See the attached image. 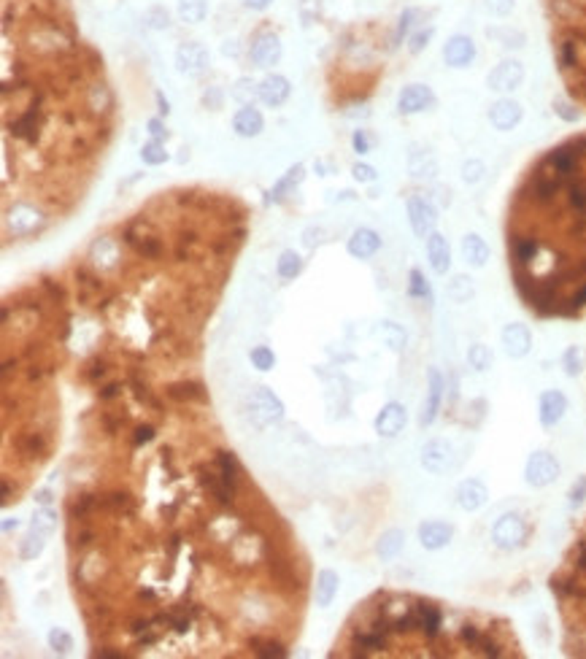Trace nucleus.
Masks as SVG:
<instances>
[{"instance_id":"nucleus-1","label":"nucleus","mask_w":586,"mask_h":659,"mask_svg":"<svg viewBox=\"0 0 586 659\" xmlns=\"http://www.w3.org/2000/svg\"><path fill=\"white\" fill-rule=\"evenodd\" d=\"M513 287L535 317L586 314V133L551 147L516 184L508 208Z\"/></svg>"},{"instance_id":"nucleus-2","label":"nucleus","mask_w":586,"mask_h":659,"mask_svg":"<svg viewBox=\"0 0 586 659\" xmlns=\"http://www.w3.org/2000/svg\"><path fill=\"white\" fill-rule=\"evenodd\" d=\"M549 584L564 610L567 649L586 657V530Z\"/></svg>"},{"instance_id":"nucleus-3","label":"nucleus","mask_w":586,"mask_h":659,"mask_svg":"<svg viewBox=\"0 0 586 659\" xmlns=\"http://www.w3.org/2000/svg\"><path fill=\"white\" fill-rule=\"evenodd\" d=\"M560 478V462H557V457L554 454H549V451H535V454H530V460H527V465H524V481L530 484V487H549V484H554Z\"/></svg>"},{"instance_id":"nucleus-4","label":"nucleus","mask_w":586,"mask_h":659,"mask_svg":"<svg viewBox=\"0 0 586 659\" xmlns=\"http://www.w3.org/2000/svg\"><path fill=\"white\" fill-rule=\"evenodd\" d=\"M524 537H527V524H524V519H521L519 513H505V516H500V519L494 522V527H492V540H494V546H500V549H505V551L519 549V546L524 543Z\"/></svg>"},{"instance_id":"nucleus-5","label":"nucleus","mask_w":586,"mask_h":659,"mask_svg":"<svg viewBox=\"0 0 586 659\" xmlns=\"http://www.w3.org/2000/svg\"><path fill=\"white\" fill-rule=\"evenodd\" d=\"M251 419L257 427H268L273 422H278L284 416V406L281 400L268 390V387H260V390L251 394Z\"/></svg>"},{"instance_id":"nucleus-6","label":"nucleus","mask_w":586,"mask_h":659,"mask_svg":"<svg viewBox=\"0 0 586 659\" xmlns=\"http://www.w3.org/2000/svg\"><path fill=\"white\" fill-rule=\"evenodd\" d=\"M208 62H211L208 49L200 41H187V44H181L176 49V68H178V74L197 76L208 68Z\"/></svg>"},{"instance_id":"nucleus-7","label":"nucleus","mask_w":586,"mask_h":659,"mask_svg":"<svg viewBox=\"0 0 586 659\" xmlns=\"http://www.w3.org/2000/svg\"><path fill=\"white\" fill-rule=\"evenodd\" d=\"M521 81H524V65L519 60H503L489 74V90H494V92H513L516 87H521Z\"/></svg>"},{"instance_id":"nucleus-8","label":"nucleus","mask_w":586,"mask_h":659,"mask_svg":"<svg viewBox=\"0 0 586 659\" xmlns=\"http://www.w3.org/2000/svg\"><path fill=\"white\" fill-rule=\"evenodd\" d=\"M249 57L257 68H270L281 60V41L276 33H260L249 49Z\"/></svg>"},{"instance_id":"nucleus-9","label":"nucleus","mask_w":586,"mask_h":659,"mask_svg":"<svg viewBox=\"0 0 586 659\" xmlns=\"http://www.w3.org/2000/svg\"><path fill=\"white\" fill-rule=\"evenodd\" d=\"M408 219H411V227L419 238H430L435 233V208L424 200V197H411L408 200Z\"/></svg>"},{"instance_id":"nucleus-10","label":"nucleus","mask_w":586,"mask_h":659,"mask_svg":"<svg viewBox=\"0 0 586 659\" xmlns=\"http://www.w3.org/2000/svg\"><path fill=\"white\" fill-rule=\"evenodd\" d=\"M433 106H435V95L427 84H408L397 98V108L403 114H419V111H427Z\"/></svg>"},{"instance_id":"nucleus-11","label":"nucleus","mask_w":586,"mask_h":659,"mask_svg":"<svg viewBox=\"0 0 586 659\" xmlns=\"http://www.w3.org/2000/svg\"><path fill=\"white\" fill-rule=\"evenodd\" d=\"M503 349H505V354L513 357V360L527 357L530 349H533V333H530V327H527V324H519V322L508 324V327L503 330Z\"/></svg>"},{"instance_id":"nucleus-12","label":"nucleus","mask_w":586,"mask_h":659,"mask_svg":"<svg viewBox=\"0 0 586 659\" xmlns=\"http://www.w3.org/2000/svg\"><path fill=\"white\" fill-rule=\"evenodd\" d=\"M443 60L451 68H464L476 60V44L470 35H451L443 47Z\"/></svg>"},{"instance_id":"nucleus-13","label":"nucleus","mask_w":586,"mask_h":659,"mask_svg":"<svg viewBox=\"0 0 586 659\" xmlns=\"http://www.w3.org/2000/svg\"><path fill=\"white\" fill-rule=\"evenodd\" d=\"M290 92H292V84H290L287 76L270 74L260 81V100H262L265 106H273V108L284 106L287 98H290Z\"/></svg>"},{"instance_id":"nucleus-14","label":"nucleus","mask_w":586,"mask_h":659,"mask_svg":"<svg viewBox=\"0 0 586 659\" xmlns=\"http://www.w3.org/2000/svg\"><path fill=\"white\" fill-rule=\"evenodd\" d=\"M408 416H405V408L400 403H387L381 408V414L376 416V433L384 435V438H394L397 433H403Z\"/></svg>"},{"instance_id":"nucleus-15","label":"nucleus","mask_w":586,"mask_h":659,"mask_svg":"<svg viewBox=\"0 0 586 659\" xmlns=\"http://www.w3.org/2000/svg\"><path fill=\"white\" fill-rule=\"evenodd\" d=\"M567 411V397L560 390H549L540 394V406H537V416L543 427H554Z\"/></svg>"},{"instance_id":"nucleus-16","label":"nucleus","mask_w":586,"mask_h":659,"mask_svg":"<svg viewBox=\"0 0 586 659\" xmlns=\"http://www.w3.org/2000/svg\"><path fill=\"white\" fill-rule=\"evenodd\" d=\"M489 500V489L484 481L478 478H467L457 487V506L462 511H478L481 506H487Z\"/></svg>"},{"instance_id":"nucleus-17","label":"nucleus","mask_w":586,"mask_h":659,"mask_svg":"<svg viewBox=\"0 0 586 659\" xmlns=\"http://www.w3.org/2000/svg\"><path fill=\"white\" fill-rule=\"evenodd\" d=\"M451 537H454V527H451L449 522L433 519V522H424V524L419 527V540H421V546L430 549V551H438L443 546H449Z\"/></svg>"},{"instance_id":"nucleus-18","label":"nucleus","mask_w":586,"mask_h":659,"mask_svg":"<svg viewBox=\"0 0 586 659\" xmlns=\"http://www.w3.org/2000/svg\"><path fill=\"white\" fill-rule=\"evenodd\" d=\"M489 122L494 124L497 130H513L516 124L521 122V106L511 98H500L492 108H489Z\"/></svg>"},{"instance_id":"nucleus-19","label":"nucleus","mask_w":586,"mask_h":659,"mask_svg":"<svg viewBox=\"0 0 586 659\" xmlns=\"http://www.w3.org/2000/svg\"><path fill=\"white\" fill-rule=\"evenodd\" d=\"M381 249V235L370 227H360L351 233L349 238V254L357 257V260H370L376 251Z\"/></svg>"},{"instance_id":"nucleus-20","label":"nucleus","mask_w":586,"mask_h":659,"mask_svg":"<svg viewBox=\"0 0 586 659\" xmlns=\"http://www.w3.org/2000/svg\"><path fill=\"white\" fill-rule=\"evenodd\" d=\"M449 462H451V446H449L446 440L435 438L421 449V465H424V470H430V473H443V470L449 467Z\"/></svg>"},{"instance_id":"nucleus-21","label":"nucleus","mask_w":586,"mask_h":659,"mask_svg":"<svg viewBox=\"0 0 586 659\" xmlns=\"http://www.w3.org/2000/svg\"><path fill=\"white\" fill-rule=\"evenodd\" d=\"M427 260H430V268L435 270L438 276H446L449 268H451V246H449V241L440 233H433L427 238Z\"/></svg>"},{"instance_id":"nucleus-22","label":"nucleus","mask_w":586,"mask_h":659,"mask_svg":"<svg viewBox=\"0 0 586 659\" xmlns=\"http://www.w3.org/2000/svg\"><path fill=\"white\" fill-rule=\"evenodd\" d=\"M265 127V119L262 114L254 108V106H244L235 117H233V130L241 135V138H257Z\"/></svg>"},{"instance_id":"nucleus-23","label":"nucleus","mask_w":586,"mask_h":659,"mask_svg":"<svg viewBox=\"0 0 586 659\" xmlns=\"http://www.w3.org/2000/svg\"><path fill=\"white\" fill-rule=\"evenodd\" d=\"M462 257L467 265H473V268H484L489 260V246L487 241L481 238V235H476V233H470V235H464L462 238Z\"/></svg>"},{"instance_id":"nucleus-24","label":"nucleus","mask_w":586,"mask_h":659,"mask_svg":"<svg viewBox=\"0 0 586 659\" xmlns=\"http://www.w3.org/2000/svg\"><path fill=\"white\" fill-rule=\"evenodd\" d=\"M338 586H341V578L335 570H321L317 576V606L319 608H327L335 594H338Z\"/></svg>"},{"instance_id":"nucleus-25","label":"nucleus","mask_w":586,"mask_h":659,"mask_svg":"<svg viewBox=\"0 0 586 659\" xmlns=\"http://www.w3.org/2000/svg\"><path fill=\"white\" fill-rule=\"evenodd\" d=\"M440 392H443V381H440V373L433 367L430 370V394H427V403H424V411H421V424H430L435 419L440 406Z\"/></svg>"},{"instance_id":"nucleus-26","label":"nucleus","mask_w":586,"mask_h":659,"mask_svg":"<svg viewBox=\"0 0 586 659\" xmlns=\"http://www.w3.org/2000/svg\"><path fill=\"white\" fill-rule=\"evenodd\" d=\"M98 508L103 511H114V513H133L135 511V500L127 494V492H111V494H103L98 497Z\"/></svg>"},{"instance_id":"nucleus-27","label":"nucleus","mask_w":586,"mask_h":659,"mask_svg":"<svg viewBox=\"0 0 586 659\" xmlns=\"http://www.w3.org/2000/svg\"><path fill=\"white\" fill-rule=\"evenodd\" d=\"M17 449H19V454H25V457H47L49 443H47V438H44L41 433H22V435L17 438Z\"/></svg>"},{"instance_id":"nucleus-28","label":"nucleus","mask_w":586,"mask_h":659,"mask_svg":"<svg viewBox=\"0 0 586 659\" xmlns=\"http://www.w3.org/2000/svg\"><path fill=\"white\" fill-rule=\"evenodd\" d=\"M403 543H405V535H403L400 530H387V533L381 535V540L376 543V551H378L381 560H394V557L400 554Z\"/></svg>"},{"instance_id":"nucleus-29","label":"nucleus","mask_w":586,"mask_h":659,"mask_svg":"<svg viewBox=\"0 0 586 659\" xmlns=\"http://www.w3.org/2000/svg\"><path fill=\"white\" fill-rule=\"evenodd\" d=\"M208 14V0H178V17L181 22H190V25H197L203 22Z\"/></svg>"},{"instance_id":"nucleus-30","label":"nucleus","mask_w":586,"mask_h":659,"mask_svg":"<svg viewBox=\"0 0 586 659\" xmlns=\"http://www.w3.org/2000/svg\"><path fill=\"white\" fill-rule=\"evenodd\" d=\"M165 394L176 400V403H187V400H206V392L200 384H192V381H181V384H171Z\"/></svg>"},{"instance_id":"nucleus-31","label":"nucleus","mask_w":586,"mask_h":659,"mask_svg":"<svg viewBox=\"0 0 586 659\" xmlns=\"http://www.w3.org/2000/svg\"><path fill=\"white\" fill-rule=\"evenodd\" d=\"M217 467H219L221 478H224L230 487L235 489V484H238V476H241V467H238L235 454H233V451H219V457H217Z\"/></svg>"},{"instance_id":"nucleus-32","label":"nucleus","mask_w":586,"mask_h":659,"mask_svg":"<svg viewBox=\"0 0 586 659\" xmlns=\"http://www.w3.org/2000/svg\"><path fill=\"white\" fill-rule=\"evenodd\" d=\"M276 270H278L281 278H294V276H300V270H303V260H300V254L292 251V249L281 251V257H278V262H276Z\"/></svg>"},{"instance_id":"nucleus-33","label":"nucleus","mask_w":586,"mask_h":659,"mask_svg":"<svg viewBox=\"0 0 586 659\" xmlns=\"http://www.w3.org/2000/svg\"><path fill=\"white\" fill-rule=\"evenodd\" d=\"M233 98L238 100V103H244V106H251L254 98H260V84H254L249 76L238 78L235 87H233Z\"/></svg>"},{"instance_id":"nucleus-34","label":"nucleus","mask_w":586,"mask_h":659,"mask_svg":"<svg viewBox=\"0 0 586 659\" xmlns=\"http://www.w3.org/2000/svg\"><path fill=\"white\" fill-rule=\"evenodd\" d=\"M449 297L454 300V303H467L470 297H473V281L467 278V276H454L451 281H449Z\"/></svg>"},{"instance_id":"nucleus-35","label":"nucleus","mask_w":586,"mask_h":659,"mask_svg":"<svg viewBox=\"0 0 586 659\" xmlns=\"http://www.w3.org/2000/svg\"><path fill=\"white\" fill-rule=\"evenodd\" d=\"M249 646H251V651H254L257 657H276V659L287 657V649H284L281 643H276V640H260V637H251Z\"/></svg>"},{"instance_id":"nucleus-36","label":"nucleus","mask_w":586,"mask_h":659,"mask_svg":"<svg viewBox=\"0 0 586 659\" xmlns=\"http://www.w3.org/2000/svg\"><path fill=\"white\" fill-rule=\"evenodd\" d=\"M303 176H305V168H303V165H294V168H290V171H287V176H284V178H281V181L273 187V192H270V195H273V200H281L287 190H292V187H297V184L303 181Z\"/></svg>"},{"instance_id":"nucleus-37","label":"nucleus","mask_w":586,"mask_h":659,"mask_svg":"<svg viewBox=\"0 0 586 659\" xmlns=\"http://www.w3.org/2000/svg\"><path fill=\"white\" fill-rule=\"evenodd\" d=\"M141 160H144L146 165H162V162L168 160L165 144H162V141H157V138H151V141H149V144H144V149H141Z\"/></svg>"},{"instance_id":"nucleus-38","label":"nucleus","mask_w":586,"mask_h":659,"mask_svg":"<svg viewBox=\"0 0 586 659\" xmlns=\"http://www.w3.org/2000/svg\"><path fill=\"white\" fill-rule=\"evenodd\" d=\"M47 533H38V530H30V535L25 537V546H22V557L25 560H35L41 551H44V543H47Z\"/></svg>"},{"instance_id":"nucleus-39","label":"nucleus","mask_w":586,"mask_h":659,"mask_svg":"<svg viewBox=\"0 0 586 659\" xmlns=\"http://www.w3.org/2000/svg\"><path fill=\"white\" fill-rule=\"evenodd\" d=\"M467 362H470V367H476V370H487V367L492 365V351H489V346H484V343L470 346Z\"/></svg>"},{"instance_id":"nucleus-40","label":"nucleus","mask_w":586,"mask_h":659,"mask_svg":"<svg viewBox=\"0 0 586 659\" xmlns=\"http://www.w3.org/2000/svg\"><path fill=\"white\" fill-rule=\"evenodd\" d=\"M249 360H251V365L257 367V370H262V373L273 370V365H276V354L270 351L268 346H257V349H251Z\"/></svg>"},{"instance_id":"nucleus-41","label":"nucleus","mask_w":586,"mask_h":659,"mask_svg":"<svg viewBox=\"0 0 586 659\" xmlns=\"http://www.w3.org/2000/svg\"><path fill=\"white\" fill-rule=\"evenodd\" d=\"M54 527H57V513L54 511H41L33 516V524H30V530H38V533H47V535H51L54 533Z\"/></svg>"},{"instance_id":"nucleus-42","label":"nucleus","mask_w":586,"mask_h":659,"mask_svg":"<svg viewBox=\"0 0 586 659\" xmlns=\"http://www.w3.org/2000/svg\"><path fill=\"white\" fill-rule=\"evenodd\" d=\"M581 365H584V351L578 346H570L564 351V373L567 376H578L581 373Z\"/></svg>"},{"instance_id":"nucleus-43","label":"nucleus","mask_w":586,"mask_h":659,"mask_svg":"<svg viewBox=\"0 0 586 659\" xmlns=\"http://www.w3.org/2000/svg\"><path fill=\"white\" fill-rule=\"evenodd\" d=\"M49 646L54 649V651H60V654H68V651L74 649V637L65 633V630L54 627V630L49 633Z\"/></svg>"},{"instance_id":"nucleus-44","label":"nucleus","mask_w":586,"mask_h":659,"mask_svg":"<svg viewBox=\"0 0 586 659\" xmlns=\"http://www.w3.org/2000/svg\"><path fill=\"white\" fill-rule=\"evenodd\" d=\"M567 497H570V508H578V506L584 503V497H586V476H581V478H576V481H573V487H570V492H567Z\"/></svg>"},{"instance_id":"nucleus-45","label":"nucleus","mask_w":586,"mask_h":659,"mask_svg":"<svg viewBox=\"0 0 586 659\" xmlns=\"http://www.w3.org/2000/svg\"><path fill=\"white\" fill-rule=\"evenodd\" d=\"M351 173H354V178L362 181V184L376 181V168H373V165H365V162H357V165L351 168Z\"/></svg>"},{"instance_id":"nucleus-46","label":"nucleus","mask_w":586,"mask_h":659,"mask_svg":"<svg viewBox=\"0 0 586 659\" xmlns=\"http://www.w3.org/2000/svg\"><path fill=\"white\" fill-rule=\"evenodd\" d=\"M384 333H387V338H390L392 349H394V351H400V349H403V343H405V335H403V333H400V330H397L392 322H387V324H384Z\"/></svg>"},{"instance_id":"nucleus-47","label":"nucleus","mask_w":586,"mask_h":659,"mask_svg":"<svg viewBox=\"0 0 586 659\" xmlns=\"http://www.w3.org/2000/svg\"><path fill=\"white\" fill-rule=\"evenodd\" d=\"M411 292L419 294V297H430V287H427V281L421 278L419 270H411Z\"/></svg>"},{"instance_id":"nucleus-48","label":"nucleus","mask_w":586,"mask_h":659,"mask_svg":"<svg viewBox=\"0 0 586 659\" xmlns=\"http://www.w3.org/2000/svg\"><path fill=\"white\" fill-rule=\"evenodd\" d=\"M103 376H106V365H103L100 357L98 360H92L90 365L84 367V378H87V381H98V378H103Z\"/></svg>"},{"instance_id":"nucleus-49","label":"nucleus","mask_w":586,"mask_h":659,"mask_svg":"<svg viewBox=\"0 0 586 659\" xmlns=\"http://www.w3.org/2000/svg\"><path fill=\"white\" fill-rule=\"evenodd\" d=\"M351 147H354V151H360V154L370 151V138H367L365 130H357V133H354V138H351Z\"/></svg>"},{"instance_id":"nucleus-50","label":"nucleus","mask_w":586,"mask_h":659,"mask_svg":"<svg viewBox=\"0 0 586 659\" xmlns=\"http://www.w3.org/2000/svg\"><path fill=\"white\" fill-rule=\"evenodd\" d=\"M92 537H95V533H92L90 527H81V530H78V533L74 535V543L84 549V546H90V543H92Z\"/></svg>"},{"instance_id":"nucleus-51","label":"nucleus","mask_w":586,"mask_h":659,"mask_svg":"<svg viewBox=\"0 0 586 659\" xmlns=\"http://www.w3.org/2000/svg\"><path fill=\"white\" fill-rule=\"evenodd\" d=\"M149 133L160 141V138H165L168 135V130H165V124H162V119H149Z\"/></svg>"},{"instance_id":"nucleus-52","label":"nucleus","mask_w":586,"mask_h":659,"mask_svg":"<svg viewBox=\"0 0 586 659\" xmlns=\"http://www.w3.org/2000/svg\"><path fill=\"white\" fill-rule=\"evenodd\" d=\"M557 111H560L564 119H570V122H573V119L578 117V111H570V106H567L564 100H557Z\"/></svg>"},{"instance_id":"nucleus-53","label":"nucleus","mask_w":586,"mask_h":659,"mask_svg":"<svg viewBox=\"0 0 586 659\" xmlns=\"http://www.w3.org/2000/svg\"><path fill=\"white\" fill-rule=\"evenodd\" d=\"M492 8H494L497 14H508L513 8V0H492Z\"/></svg>"},{"instance_id":"nucleus-54","label":"nucleus","mask_w":586,"mask_h":659,"mask_svg":"<svg viewBox=\"0 0 586 659\" xmlns=\"http://www.w3.org/2000/svg\"><path fill=\"white\" fill-rule=\"evenodd\" d=\"M151 438H154V430H151V427H138V433H135V443H149Z\"/></svg>"},{"instance_id":"nucleus-55","label":"nucleus","mask_w":586,"mask_h":659,"mask_svg":"<svg viewBox=\"0 0 586 659\" xmlns=\"http://www.w3.org/2000/svg\"><path fill=\"white\" fill-rule=\"evenodd\" d=\"M244 3L246 8H251V11H265L273 0H244Z\"/></svg>"},{"instance_id":"nucleus-56","label":"nucleus","mask_w":586,"mask_h":659,"mask_svg":"<svg viewBox=\"0 0 586 659\" xmlns=\"http://www.w3.org/2000/svg\"><path fill=\"white\" fill-rule=\"evenodd\" d=\"M427 38H430V33H419L414 41H411V51H419V49H421V47L427 44Z\"/></svg>"},{"instance_id":"nucleus-57","label":"nucleus","mask_w":586,"mask_h":659,"mask_svg":"<svg viewBox=\"0 0 586 659\" xmlns=\"http://www.w3.org/2000/svg\"><path fill=\"white\" fill-rule=\"evenodd\" d=\"M117 394H119V387H117V384H108V387H103V390H100V397H103V400H108V397H117Z\"/></svg>"},{"instance_id":"nucleus-58","label":"nucleus","mask_w":586,"mask_h":659,"mask_svg":"<svg viewBox=\"0 0 586 659\" xmlns=\"http://www.w3.org/2000/svg\"><path fill=\"white\" fill-rule=\"evenodd\" d=\"M178 546H181V540H178V537H176V535L168 537V554H171V557H176V551H178Z\"/></svg>"},{"instance_id":"nucleus-59","label":"nucleus","mask_w":586,"mask_h":659,"mask_svg":"<svg viewBox=\"0 0 586 659\" xmlns=\"http://www.w3.org/2000/svg\"><path fill=\"white\" fill-rule=\"evenodd\" d=\"M157 103H160V111H162V114H168V111H171V108H168V100L162 98V95H157Z\"/></svg>"},{"instance_id":"nucleus-60","label":"nucleus","mask_w":586,"mask_h":659,"mask_svg":"<svg viewBox=\"0 0 586 659\" xmlns=\"http://www.w3.org/2000/svg\"><path fill=\"white\" fill-rule=\"evenodd\" d=\"M38 500H41V503H44V506H49V500H51V492H47V489H44V492H38Z\"/></svg>"},{"instance_id":"nucleus-61","label":"nucleus","mask_w":586,"mask_h":659,"mask_svg":"<svg viewBox=\"0 0 586 659\" xmlns=\"http://www.w3.org/2000/svg\"><path fill=\"white\" fill-rule=\"evenodd\" d=\"M11 527H14V530H17V519H14V522H11V519H6V522H3V530H6V533H8V530H11Z\"/></svg>"}]
</instances>
